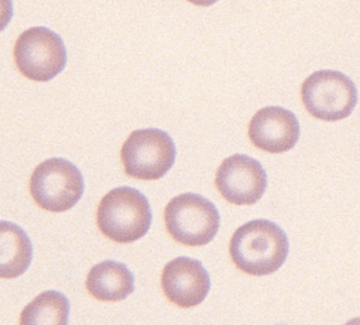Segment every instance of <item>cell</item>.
<instances>
[{
    "instance_id": "obj_15",
    "label": "cell",
    "mask_w": 360,
    "mask_h": 325,
    "mask_svg": "<svg viewBox=\"0 0 360 325\" xmlns=\"http://www.w3.org/2000/svg\"><path fill=\"white\" fill-rule=\"evenodd\" d=\"M187 2H190V4L195 5V6H204V8H207V6L215 5V4L218 2V0H187Z\"/></svg>"
},
{
    "instance_id": "obj_4",
    "label": "cell",
    "mask_w": 360,
    "mask_h": 325,
    "mask_svg": "<svg viewBox=\"0 0 360 325\" xmlns=\"http://www.w3.org/2000/svg\"><path fill=\"white\" fill-rule=\"evenodd\" d=\"M176 148L168 133L160 129L134 130L122 146L120 158L126 176L155 181L174 166Z\"/></svg>"
},
{
    "instance_id": "obj_6",
    "label": "cell",
    "mask_w": 360,
    "mask_h": 325,
    "mask_svg": "<svg viewBox=\"0 0 360 325\" xmlns=\"http://www.w3.org/2000/svg\"><path fill=\"white\" fill-rule=\"evenodd\" d=\"M301 99L307 112L323 122L346 119L357 103L353 81L339 71H316L301 87Z\"/></svg>"
},
{
    "instance_id": "obj_14",
    "label": "cell",
    "mask_w": 360,
    "mask_h": 325,
    "mask_svg": "<svg viewBox=\"0 0 360 325\" xmlns=\"http://www.w3.org/2000/svg\"><path fill=\"white\" fill-rule=\"evenodd\" d=\"M13 16L12 0H0V32H4Z\"/></svg>"
},
{
    "instance_id": "obj_1",
    "label": "cell",
    "mask_w": 360,
    "mask_h": 325,
    "mask_svg": "<svg viewBox=\"0 0 360 325\" xmlns=\"http://www.w3.org/2000/svg\"><path fill=\"white\" fill-rule=\"evenodd\" d=\"M288 249L287 235L280 227L267 219H256L233 234L229 256L240 272L250 276H267L283 266Z\"/></svg>"
},
{
    "instance_id": "obj_9",
    "label": "cell",
    "mask_w": 360,
    "mask_h": 325,
    "mask_svg": "<svg viewBox=\"0 0 360 325\" xmlns=\"http://www.w3.org/2000/svg\"><path fill=\"white\" fill-rule=\"evenodd\" d=\"M161 288L169 302L181 308L200 305L210 293L211 279L201 262L176 257L165 265Z\"/></svg>"
},
{
    "instance_id": "obj_3",
    "label": "cell",
    "mask_w": 360,
    "mask_h": 325,
    "mask_svg": "<svg viewBox=\"0 0 360 325\" xmlns=\"http://www.w3.org/2000/svg\"><path fill=\"white\" fill-rule=\"evenodd\" d=\"M168 235L183 246L208 245L219 231L221 217L217 207L207 198L187 193L174 197L164 211Z\"/></svg>"
},
{
    "instance_id": "obj_13",
    "label": "cell",
    "mask_w": 360,
    "mask_h": 325,
    "mask_svg": "<svg viewBox=\"0 0 360 325\" xmlns=\"http://www.w3.org/2000/svg\"><path fill=\"white\" fill-rule=\"evenodd\" d=\"M70 317L68 298L57 291H46L36 297L22 312L25 325H65Z\"/></svg>"
},
{
    "instance_id": "obj_10",
    "label": "cell",
    "mask_w": 360,
    "mask_h": 325,
    "mask_svg": "<svg viewBox=\"0 0 360 325\" xmlns=\"http://www.w3.org/2000/svg\"><path fill=\"white\" fill-rule=\"evenodd\" d=\"M252 144L266 153L281 154L291 150L300 139L297 116L280 106L260 109L249 123Z\"/></svg>"
},
{
    "instance_id": "obj_2",
    "label": "cell",
    "mask_w": 360,
    "mask_h": 325,
    "mask_svg": "<svg viewBox=\"0 0 360 325\" xmlns=\"http://www.w3.org/2000/svg\"><path fill=\"white\" fill-rule=\"evenodd\" d=\"M147 198L130 187L108 193L99 203L96 224L102 235L116 243H131L143 238L151 225Z\"/></svg>"
},
{
    "instance_id": "obj_11",
    "label": "cell",
    "mask_w": 360,
    "mask_h": 325,
    "mask_svg": "<svg viewBox=\"0 0 360 325\" xmlns=\"http://www.w3.org/2000/svg\"><path fill=\"white\" fill-rule=\"evenodd\" d=\"M86 290L99 301L117 302L133 293L134 279L123 263L105 260L95 265L88 273Z\"/></svg>"
},
{
    "instance_id": "obj_8",
    "label": "cell",
    "mask_w": 360,
    "mask_h": 325,
    "mask_svg": "<svg viewBox=\"0 0 360 325\" xmlns=\"http://www.w3.org/2000/svg\"><path fill=\"white\" fill-rule=\"evenodd\" d=\"M215 186L229 204L253 205L267 189V174L260 162L245 154H233L217 170Z\"/></svg>"
},
{
    "instance_id": "obj_5",
    "label": "cell",
    "mask_w": 360,
    "mask_h": 325,
    "mask_svg": "<svg viewBox=\"0 0 360 325\" xmlns=\"http://www.w3.org/2000/svg\"><path fill=\"white\" fill-rule=\"evenodd\" d=\"M34 203L49 212L71 210L84 194L81 172L65 158H50L36 167L30 179Z\"/></svg>"
},
{
    "instance_id": "obj_12",
    "label": "cell",
    "mask_w": 360,
    "mask_h": 325,
    "mask_svg": "<svg viewBox=\"0 0 360 325\" xmlns=\"http://www.w3.org/2000/svg\"><path fill=\"white\" fill-rule=\"evenodd\" d=\"M33 246L27 234L16 224L0 221V279H16L32 265Z\"/></svg>"
},
{
    "instance_id": "obj_7",
    "label": "cell",
    "mask_w": 360,
    "mask_h": 325,
    "mask_svg": "<svg viewBox=\"0 0 360 325\" xmlns=\"http://www.w3.org/2000/svg\"><path fill=\"white\" fill-rule=\"evenodd\" d=\"M13 56L19 72L36 82L56 78L67 64L63 39L47 27H32L20 34Z\"/></svg>"
}]
</instances>
